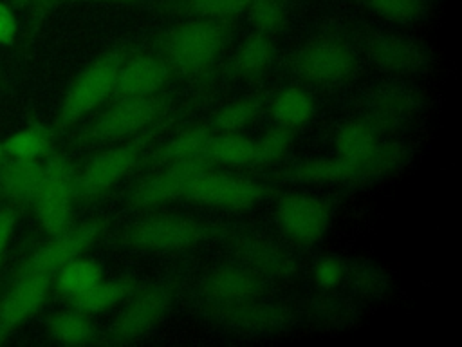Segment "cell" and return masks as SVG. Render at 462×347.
Wrapping results in <instances>:
<instances>
[{
    "mask_svg": "<svg viewBox=\"0 0 462 347\" xmlns=\"http://www.w3.org/2000/svg\"><path fill=\"white\" fill-rule=\"evenodd\" d=\"M233 36L229 18L188 16L159 40L157 54L171 74L195 78L208 74Z\"/></svg>",
    "mask_w": 462,
    "mask_h": 347,
    "instance_id": "6da1fadb",
    "label": "cell"
},
{
    "mask_svg": "<svg viewBox=\"0 0 462 347\" xmlns=\"http://www.w3.org/2000/svg\"><path fill=\"white\" fill-rule=\"evenodd\" d=\"M126 51L117 47L103 52L94 61H90L70 83L60 110L54 117L52 130L65 132L74 127L87 114L101 107L112 94L116 87V78Z\"/></svg>",
    "mask_w": 462,
    "mask_h": 347,
    "instance_id": "7a4b0ae2",
    "label": "cell"
},
{
    "mask_svg": "<svg viewBox=\"0 0 462 347\" xmlns=\"http://www.w3.org/2000/svg\"><path fill=\"white\" fill-rule=\"evenodd\" d=\"M153 136L155 130L148 128L125 143L110 146L90 157L74 174V202L90 204L110 192L143 161L144 148Z\"/></svg>",
    "mask_w": 462,
    "mask_h": 347,
    "instance_id": "3957f363",
    "label": "cell"
},
{
    "mask_svg": "<svg viewBox=\"0 0 462 347\" xmlns=\"http://www.w3.org/2000/svg\"><path fill=\"white\" fill-rule=\"evenodd\" d=\"M404 159V150L397 143L377 145L363 157H316L300 163L291 177L300 183H354L381 177L395 170Z\"/></svg>",
    "mask_w": 462,
    "mask_h": 347,
    "instance_id": "277c9868",
    "label": "cell"
},
{
    "mask_svg": "<svg viewBox=\"0 0 462 347\" xmlns=\"http://www.w3.org/2000/svg\"><path fill=\"white\" fill-rule=\"evenodd\" d=\"M168 110V99L161 94L117 98L79 136L85 143H108L130 139L152 128Z\"/></svg>",
    "mask_w": 462,
    "mask_h": 347,
    "instance_id": "5b68a950",
    "label": "cell"
},
{
    "mask_svg": "<svg viewBox=\"0 0 462 347\" xmlns=\"http://www.w3.org/2000/svg\"><path fill=\"white\" fill-rule=\"evenodd\" d=\"M47 157L31 208L34 210L42 230L51 237L70 226L76 170L70 159L61 152H51Z\"/></svg>",
    "mask_w": 462,
    "mask_h": 347,
    "instance_id": "8992f818",
    "label": "cell"
},
{
    "mask_svg": "<svg viewBox=\"0 0 462 347\" xmlns=\"http://www.w3.org/2000/svg\"><path fill=\"white\" fill-rule=\"evenodd\" d=\"M52 287L54 275L18 262L0 289V343H4L18 325L40 311Z\"/></svg>",
    "mask_w": 462,
    "mask_h": 347,
    "instance_id": "52a82bcc",
    "label": "cell"
},
{
    "mask_svg": "<svg viewBox=\"0 0 462 347\" xmlns=\"http://www.w3.org/2000/svg\"><path fill=\"white\" fill-rule=\"evenodd\" d=\"M206 235V228L186 215H152L128 224L119 242L130 249L180 251L193 248Z\"/></svg>",
    "mask_w": 462,
    "mask_h": 347,
    "instance_id": "ba28073f",
    "label": "cell"
},
{
    "mask_svg": "<svg viewBox=\"0 0 462 347\" xmlns=\"http://www.w3.org/2000/svg\"><path fill=\"white\" fill-rule=\"evenodd\" d=\"M209 168H213V163L204 154L159 166L128 192L126 204L135 210H153L180 199L188 184Z\"/></svg>",
    "mask_w": 462,
    "mask_h": 347,
    "instance_id": "9c48e42d",
    "label": "cell"
},
{
    "mask_svg": "<svg viewBox=\"0 0 462 347\" xmlns=\"http://www.w3.org/2000/svg\"><path fill=\"white\" fill-rule=\"evenodd\" d=\"M357 58L352 47L334 36H321L303 45L292 60V70L307 83L330 85L354 74Z\"/></svg>",
    "mask_w": 462,
    "mask_h": 347,
    "instance_id": "30bf717a",
    "label": "cell"
},
{
    "mask_svg": "<svg viewBox=\"0 0 462 347\" xmlns=\"http://www.w3.org/2000/svg\"><path fill=\"white\" fill-rule=\"evenodd\" d=\"M267 193V186L242 175L213 172L199 174L186 188L184 199L224 210H245L254 206Z\"/></svg>",
    "mask_w": 462,
    "mask_h": 347,
    "instance_id": "8fae6325",
    "label": "cell"
},
{
    "mask_svg": "<svg viewBox=\"0 0 462 347\" xmlns=\"http://www.w3.org/2000/svg\"><path fill=\"white\" fill-rule=\"evenodd\" d=\"M276 222L289 240L309 246L325 235L330 208L323 199L309 193H285L276 202Z\"/></svg>",
    "mask_w": 462,
    "mask_h": 347,
    "instance_id": "7c38bea8",
    "label": "cell"
},
{
    "mask_svg": "<svg viewBox=\"0 0 462 347\" xmlns=\"http://www.w3.org/2000/svg\"><path fill=\"white\" fill-rule=\"evenodd\" d=\"M173 300V291L170 286L157 284L146 289L135 291L130 304L123 309L119 318L112 325L114 342H132L150 329H153L168 313Z\"/></svg>",
    "mask_w": 462,
    "mask_h": 347,
    "instance_id": "4fadbf2b",
    "label": "cell"
},
{
    "mask_svg": "<svg viewBox=\"0 0 462 347\" xmlns=\"http://www.w3.org/2000/svg\"><path fill=\"white\" fill-rule=\"evenodd\" d=\"M265 278L244 264H226L211 269L200 282V293L209 304H236L258 300Z\"/></svg>",
    "mask_w": 462,
    "mask_h": 347,
    "instance_id": "5bb4252c",
    "label": "cell"
},
{
    "mask_svg": "<svg viewBox=\"0 0 462 347\" xmlns=\"http://www.w3.org/2000/svg\"><path fill=\"white\" fill-rule=\"evenodd\" d=\"M171 70L159 54L126 52L119 65L114 94L117 98L153 96L168 83Z\"/></svg>",
    "mask_w": 462,
    "mask_h": 347,
    "instance_id": "9a60e30c",
    "label": "cell"
},
{
    "mask_svg": "<svg viewBox=\"0 0 462 347\" xmlns=\"http://www.w3.org/2000/svg\"><path fill=\"white\" fill-rule=\"evenodd\" d=\"M229 244L240 262L260 273L263 278L291 280L296 273L292 257L274 242L251 235H236L229 239Z\"/></svg>",
    "mask_w": 462,
    "mask_h": 347,
    "instance_id": "2e32d148",
    "label": "cell"
},
{
    "mask_svg": "<svg viewBox=\"0 0 462 347\" xmlns=\"http://www.w3.org/2000/svg\"><path fill=\"white\" fill-rule=\"evenodd\" d=\"M42 175L43 164L40 159L5 157L0 164L2 202H9L25 213L32 206Z\"/></svg>",
    "mask_w": 462,
    "mask_h": 347,
    "instance_id": "e0dca14e",
    "label": "cell"
},
{
    "mask_svg": "<svg viewBox=\"0 0 462 347\" xmlns=\"http://www.w3.org/2000/svg\"><path fill=\"white\" fill-rule=\"evenodd\" d=\"M368 52L375 63L392 70H415L426 60V54L415 42L388 34L370 38Z\"/></svg>",
    "mask_w": 462,
    "mask_h": 347,
    "instance_id": "ac0fdd59",
    "label": "cell"
},
{
    "mask_svg": "<svg viewBox=\"0 0 462 347\" xmlns=\"http://www.w3.org/2000/svg\"><path fill=\"white\" fill-rule=\"evenodd\" d=\"M274 60L273 36L254 33L249 36L229 60L227 70L235 78L253 80L265 74Z\"/></svg>",
    "mask_w": 462,
    "mask_h": 347,
    "instance_id": "d6986e66",
    "label": "cell"
},
{
    "mask_svg": "<svg viewBox=\"0 0 462 347\" xmlns=\"http://www.w3.org/2000/svg\"><path fill=\"white\" fill-rule=\"evenodd\" d=\"M137 291V282L132 278H117L108 282H96L92 287L85 289L79 295L69 298L72 309H78L87 314L108 311L121 302L128 300Z\"/></svg>",
    "mask_w": 462,
    "mask_h": 347,
    "instance_id": "ffe728a7",
    "label": "cell"
},
{
    "mask_svg": "<svg viewBox=\"0 0 462 347\" xmlns=\"http://www.w3.org/2000/svg\"><path fill=\"white\" fill-rule=\"evenodd\" d=\"M211 137V128L208 125H191L180 130L177 136L162 143L148 159V164L153 168L202 155L206 145Z\"/></svg>",
    "mask_w": 462,
    "mask_h": 347,
    "instance_id": "44dd1931",
    "label": "cell"
},
{
    "mask_svg": "<svg viewBox=\"0 0 462 347\" xmlns=\"http://www.w3.org/2000/svg\"><path fill=\"white\" fill-rule=\"evenodd\" d=\"M54 145V130L42 125V123H32L5 141H2L4 154L7 157H16V159H42L47 157L52 152Z\"/></svg>",
    "mask_w": 462,
    "mask_h": 347,
    "instance_id": "7402d4cb",
    "label": "cell"
},
{
    "mask_svg": "<svg viewBox=\"0 0 462 347\" xmlns=\"http://www.w3.org/2000/svg\"><path fill=\"white\" fill-rule=\"evenodd\" d=\"M211 316L244 329H265L280 320L278 313L273 307L256 304V300L236 304H211Z\"/></svg>",
    "mask_w": 462,
    "mask_h": 347,
    "instance_id": "603a6c76",
    "label": "cell"
},
{
    "mask_svg": "<svg viewBox=\"0 0 462 347\" xmlns=\"http://www.w3.org/2000/svg\"><path fill=\"white\" fill-rule=\"evenodd\" d=\"M204 155L213 164L220 163L229 166H247L253 163L254 143L238 132H222L209 137Z\"/></svg>",
    "mask_w": 462,
    "mask_h": 347,
    "instance_id": "cb8c5ba5",
    "label": "cell"
},
{
    "mask_svg": "<svg viewBox=\"0 0 462 347\" xmlns=\"http://www.w3.org/2000/svg\"><path fill=\"white\" fill-rule=\"evenodd\" d=\"M103 280V269L97 262L83 257H76L63 264L54 277V287L60 295L70 298L92 287L96 282Z\"/></svg>",
    "mask_w": 462,
    "mask_h": 347,
    "instance_id": "d4e9b609",
    "label": "cell"
},
{
    "mask_svg": "<svg viewBox=\"0 0 462 347\" xmlns=\"http://www.w3.org/2000/svg\"><path fill=\"white\" fill-rule=\"evenodd\" d=\"M47 331L52 340L65 345H83L96 338V329L87 313L78 309L54 313L47 320Z\"/></svg>",
    "mask_w": 462,
    "mask_h": 347,
    "instance_id": "484cf974",
    "label": "cell"
},
{
    "mask_svg": "<svg viewBox=\"0 0 462 347\" xmlns=\"http://www.w3.org/2000/svg\"><path fill=\"white\" fill-rule=\"evenodd\" d=\"M314 110L312 98L298 87H289L282 90L271 105V116L278 127L283 128H298L305 125Z\"/></svg>",
    "mask_w": 462,
    "mask_h": 347,
    "instance_id": "4316f807",
    "label": "cell"
},
{
    "mask_svg": "<svg viewBox=\"0 0 462 347\" xmlns=\"http://www.w3.org/2000/svg\"><path fill=\"white\" fill-rule=\"evenodd\" d=\"M415 108L413 98L404 90H386L372 105L368 121L377 132L390 130L397 125H402L411 117Z\"/></svg>",
    "mask_w": 462,
    "mask_h": 347,
    "instance_id": "83f0119b",
    "label": "cell"
},
{
    "mask_svg": "<svg viewBox=\"0 0 462 347\" xmlns=\"http://www.w3.org/2000/svg\"><path fill=\"white\" fill-rule=\"evenodd\" d=\"M379 145V132L368 119L346 123L336 136V155L363 157Z\"/></svg>",
    "mask_w": 462,
    "mask_h": 347,
    "instance_id": "f1b7e54d",
    "label": "cell"
},
{
    "mask_svg": "<svg viewBox=\"0 0 462 347\" xmlns=\"http://www.w3.org/2000/svg\"><path fill=\"white\" fill-rule=\"evenodd\" d=\"M253 0H170L171 13L206 18H233L247 11Z\"/></svg>",
    "mask_w": 462,
    "mask_h": 347,
    "instance_id": "f546056e",
    "label": "cell"
},
{
    "mask_svg": "<svg viewBox=\"0 0 462 347\" xmlns=\"http://www.w3.org/2000/svg\"><path fill=\"white\" fill-rule=\"evenodd\" d=\"M357 4L379 18L397 23L417 22L428 13V0H357Z\"/></svg>",
    "mask_w": 462,
    "mask_h": 347,
    "instance_id": "4dcf8cb0",
    "label": "cell"
},
{
    "mask_svg": "<svg viewBox=\"0 0 462 347\" xmlns=\"http://www.w3.org/2000/svg\"><path fill=\"white\" fill-rule=\"evenodd\" d=\"M254 143V155H253V166H269L274 164L278 159H282L289 148L294 143V130L274 127L267 130L263 136H260Z\"/></svg>",
    "mask_w": 462,
    "mask_h": 347,
    "instance_id": "1f68e13d",
    "label": "cell"
},
{
    "mask_svg": "<svg viewBox=\"0 0 462 347\" xmlns=\"http://www.w3.org/2000/svg\"><path fill=\"white\" fill-rule=\"evenodd\" d=\"M260 116V103L254 98L235 99L215 112L213 125L222 132H240Z\"/></svg>",
    "mask_w": 462,
    "mask_h": 347,
    "instance_id": "d6a6232c",
    "label": "cell"
},
{
    "mask_svg": "<svg viewBox=\"0 0 462 347\" xmlns=\"http://www.w3.org/2000/svg\"><path fill=\"white\" fill-rule=\"evenodd\" d=\"M251 25L256 33L274 36L285 25V2L283 0H253L247 7Z\"/></svg>",
    "mask_w": 462,
    "mask_h": 347,
    "instance_id": "836d02e7",
    "label": "cell"
},
{
    "mask_svg": "<svg viewBox=\"0 0 462 347\" xmlns=\"http://www.w3.org/2000/svg\"><path fill=\"white\" fill-rule=\"evenodd\" d=\"M312 278L321 289H334L345 278V266L334 257H325L316 262L312 269Z\"/></svg>",
    "mask_w": 462,
    "mask_h": 347,
    "instance_id": "e575fe53",
    "label": "cell"
},
{
    "mask_svg": "<svg viewBox=\"0 0 462 347\" xmlns=\"http://www.w3.org/2000/svg\"><path fill=\"white\" fill-rule=\"evenodd\" d=\"M20 215H22V211L16 206L9 204V202H5L0 208V267L4 264V257H5V251H7L9 240L13 237L14 224H16Z\"/></svg>",
    "mask_w": 462,
    "mask_h": 347,
    "instance_id": "d590c367",
    "label": "cell"
},
{
    "mask_svg": "<svg viewBox=\"0 0 462 347\" xmlns=\"http://www.w3.org/2000/svg\"><path fill=\"white\" fill-rule=\"evenodd\" d=\"M16 18L13 11L0 2V47L13 45L16 40Z\"/></svg>",
    "mask_w": 462,
    "mask_h": 347,
    "instance_id": "8d00e7d4",
    "label": "cell"
},
{
    "mask_svg": "<svg viewBox=\"0 0 462 347\" xmlns=\"http://www.w3.org/2000/svg\"><path fill=\"white\" fill-rule=\"evenodd\" d=\"M61 0H32L29 9H31V20H32V33L40 27V23L56 9V5L60 4Z\"/></svg>",
    "mask_w": 462,
    "mask_h": 347,
    "instance_id": "74e56055",
    "label": "cell"
},
{
    "mask_svg": "<svg viewBox=\"0 0 462 347\" xmlns=\"http://www.w3.org/2000/svg\"><path fill=\"white\" fill-rule=\"evenodd\" d=\"M88 2H103V4H128V2H137V0H88Z\"/></svg>",
    "mask_w": 462,
    "mask_h": 347,
    "instance_id": "f35d334b",
    "label": "cell"
},
{
    "mask_svg": "<svg viewBox=\"0 0 462 347\" xmlns=\"http://www.w3.org/2000/svg\"><path fill=\"white\" fill-rule=\"evenodd\" d=\"M14 2H16V5H18V7H29L32 0H14Z\"/></svg>",
    "mask_w": 462,
    "mask_h": 347,
    "instance_id": "ab89813d",
    "label": "cell"
},
{
    "mask_svg": "<svg viewBox=\"0 0 462 347\" xmlns=\"http://www.w3.org/2000/svg\"><path fill=\"white\" fill-rule=\"evenodd\" d=\"M5 157H7V155L4 154V148H2V143H0V164L4 163V159H5Z\"/></svg>",
    "mask_w": 462,
    "mask_h": 347,
    "instance_id": "60d3db41",
    "label": "cell"
},
{
    "mask_svg": "<svg viewBox=\"0 0 462 347\" xmlns=\"http://www.w3.org/2000/svg\"><path fill=\"white\" fill-rule=\"evenodd\" d=\"M0 202H2V197H0Z\"/></svg>",
    "mask_w": 462,
    "mask_h": 347,
    "instance_id": "b9f144b4",
    "label": "cell"
}]
</instances>
